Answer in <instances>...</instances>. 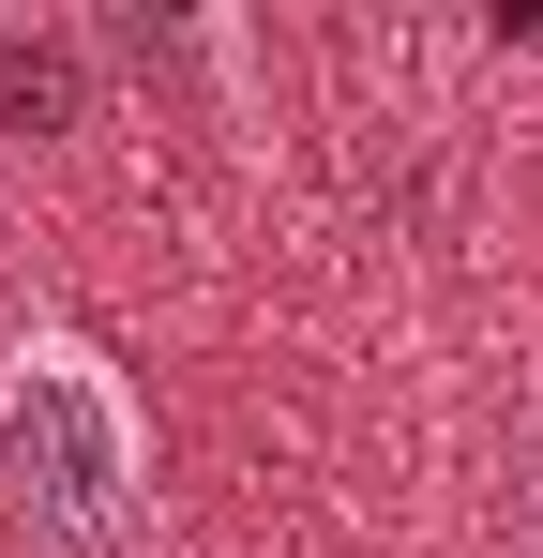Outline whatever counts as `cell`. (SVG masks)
Here are the masks:
<instances>
[{"label": "cell", "instance_id": "6da1fadb", "mask_svg": "<svg viewBox=\"0 0 543 558\" xmlns=\"http://www.w3.org/2000/svg\"><path fill=\"white\" fill-rule=\"evenodd\" d=\"M0 513L31 558H152V408L76 317L0 348Z\"/></svg>", "mask_w": 543, "mask_h": 558}, {"label": "cell", "instance_id": "7a4b0ae2", "mask_svg": "<svg viewBox=\"0 0 543 558\" xmlns=\"http://www.w3.org/2000/svg\"><path fill=\"white\" fill-rule=\"evenodd\" d=\"M90 121V46L76 31H0V136H76Z\"/></svg>", "mask_w": 543, "mask_h": 558}]
</instances>
